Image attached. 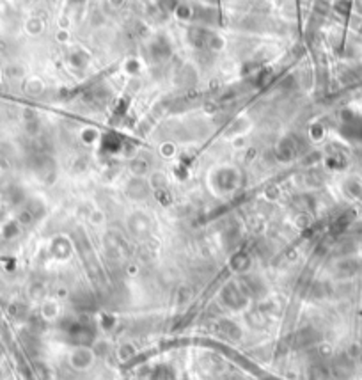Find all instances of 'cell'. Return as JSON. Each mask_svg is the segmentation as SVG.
Masks as SVG:
<instances>
[{"instance_id":"obj_1","label":"cell","mask_w":362,"mask_h":380,"mask_svg":"<svg viewBox=\"0 0 362 380\" xmlns=\"http://www.w3.org/2000/svg\"><path fill=\"white\" fill-rule=\"evenodd\" d=\"M68 362L75 371H87L96 362V352L87 345H77L69 352Z\"/></svg>"}]
</instances>
